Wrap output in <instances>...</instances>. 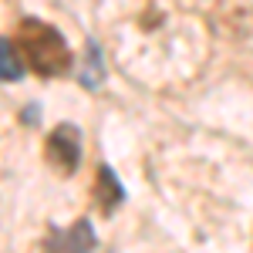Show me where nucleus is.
<instances>
[{
    "instance_id": "423d86ee",
    "label": "nucleus",
    "mask_w": 253,
    "mask_h": 253,
    "mask_svg": "<svg viewBox=\"0 0 253 253\" xmlns=\"http://www.w3.org/2000/svg\"><path fill=\"white\" fill-rule=\"evenodd\" d=\"M88 54H91V64H88L84 84H98V81H101V68H98V47H95V44H91V51H88Z\"/></svg>"
},
{
    "instance_id": "f03ea898",
    "label": "nucleus",
    "mask_w": 253,
    "mask_h": 253,
    "mask_svg": "<svg viewBox=\"0 0 253 253\" xmlns=\"http://www.w3.org/2000/svg\"><path fill=\"white\" fill-rule=\"evenodd\" d=\"M44 156H47V166L61 175H71L78 169L81 159V135L75 125H58L51 135H47V145H44Z\"/></svg>"
},
{
    "instance_id": "f257e3e1",
    "label": "nucleus",
    "mask_w": 253,
    "mask_h": 253,
    "mask_svg": "<svg viewBox=\"0 0 253 253\" xmlns=\"http://www.w3.org/2000/svg\"><path fill=\"white\" fill-rule=\"evenodd\" d=\"M14 47L20 54V64H27L41 78H58L71 68V51H68L64 38L38 17H27L17 24Z\"/></svg>"
},
{
    "instance_id": "39448f33",
    "label": "nucleus",
    "mask_w": 253,
    "mask_h": 253,
    "mask_svg": "<svg viewBox=\"0 0 253 253\" xmlns=\"http://www.w3.org/2000/svg\"><path fill=\"white\" fill-rule=\"evenodd\" d=\"M20 71H24V64H20L17 47L0 38V81H17Z\"/></svg>"
},
{
    "instance_id": "7ed1b4c3",
    "label": "nucleus",
    "mask_w": 253,
    "mask_h": 253,
    "mask_svg": "<svg viewBox=\"0 0 253 253\" xmlns=\"http://www.w3.org/2000/svg\"><path fill=\"white\" fill-rule=\"evenodd\" d=\"M95 250V233L91 223L78 219L68 230H51V236L44 240V253H91Z\"/></svg>"
},
{
    "instance_id": "20e7f679",
    "label": "nucleus",
    "mask_w": 253,
    "mask_h": 253,
    "mask_svg": "<svg viewBox=\"0 0 253 253\" xmlns=\"http://www.w3.org/2000/svg\"><path fill=\"white\" fill-rule=\"evenodd\" d=\"M122 186H118V179L112 169H98V182H95V199L101 203V210H115L118 203H122Z\"/></svg>"
}]
</instances>
